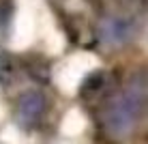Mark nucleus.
Segmentation results:
<instances>
[{"mask_svg":"<svg viewBox=\"0 0 148 144\" xmlns=\"http://www.w3.org/2000/svg\"><path fill=\"white\" fill-rule=\"evenodd\" d=\"M118 2L125 4V7H129V9H137V7H144L146 0H118Z\"/></svg>","mask_w":148,"mask_h":144,"instance_id":"obj_7","label":"nucleus"},{"mask_svg":"<svg viewBox=\"0 0 148 144\" xmlns=\"http://www.w3.org/2000/svg\"><path fill=\"white\" fill-rule=\"evenodd\" d=\"M114 86H116L114 73H110V71H92L82 82L79 97L86 101H99V99H105L110 92H114Z\"/></svg>","mask_w":148,"mask_h":144,"instance_id":"obj_4","label":"nucleus"},{"mask_svg":"<svg viewBox=\"0 0 148 144\" xmlns=\"http://www.w3.org/2000/svg\"><path fill=\"white\" fill-rule=\"evenodd\" d=\"M13 0H0V37L9 32L11 26V17H13Z\"/></svg>","mask_w":148,"mask_h":144,"instance_id":"obj_6","label":"nucleus"},{"mask_svg":"<svg viewBox=\"0 0 148 144\" xmlns=\"http://www.w3.org/2000/svg\"><path fill=\"white\" fill-rule=\"evenodd\" d=\"M146 107V80L133 78L120 92H110L99 110V121L112 136H127Z\"/></svg>","mask_w":148,"mask_h":144,"instance_id":"obj_1","label":"nucleus"},{"mask_svg":"<svg viewBox=\"0 0 148 144\" xmlns=\"http://www.w3.org/2000/svg\"><path fill=\"white\" fill-rule=\"evenodd\" d=\"M45 95L39 90H28L17 99L15 105V123L22 127L24 131H32L39 127V123L43 121L45 114Z\"/></svg>","mask_w":148,"mask_h":144,"instance_id":"obj_2","label":"nucleus"},{"mask_svg":"<svg viewBox=\"0 0 148 144\" xmlns=\"http://www.w3.org/2000/svg\"><path fill=\"white\" fill-rule=\"evenodd\" d=\"M133 32H135L133 22H129L125 17H116V15H110L99 24V39L108 48L127 45L131 41V37H133Z\"/></svg>","mask_w":148,"mask_h":144,"instance_id":"obj_3","label":"nucleus"},{"mask_svg":"<svg viewBox=\"0 0 148 144\" xmlns=\"http://www.w3.org/2000/svg\"><path fill=\"white\" fill-rule=\"evenodd\" d=\"M15 73H17V65H15V58L9 52L0 50V84L9 86L15 80Z\"/></svg>","mask_w":148,"mask_h":144,"instance_id":"obj_5","label":"nucleus"}]
</instances>
